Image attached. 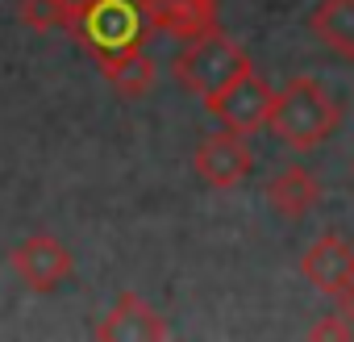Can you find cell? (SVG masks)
Masks as SVG:
<instances>
[{"mask_svg": "<svg viewBox=\"0 0 354 342\" xmlns=\"http://www.w3.org/2000/svg\"><path fill=\"white\" fill-rule=\"evenodd\" d=\"M63 5H67V9H71V21H75V13H80V9H84V5H92V0H63Z\"/></svg>", "mask_w": 354, "mask_h": 342, "instance_id": "cell-16", "label": "cell"}, {"mask_svg": "<svg viewBox=\"0 0 354 342\" xmlns=\"http://www.w3.org/2000/svg\"><path fill=\"white\" fill-rule=\"evenodd\" d=\"M192 171H196L209 188H234V184H242L250 171H254V150H250L246 138L234 134V129L205 134V138L196 142Z\"/></svg>", "mask_w": 354, "mask_h": 342, "instance_id": "cell-5", "label": "cell"}, {"mask_svg": "<svg viewBox=\"0 0 354 342\" xmlns=\"http://www.w3.org/2000/svg\"><path fill=\"white\" fill-rule=\"evenodd\" d=\"M17 13L30 30H71V9L63 0H21Z\"/></svg>", "mask_w": 354, "mask_h": 342, "instance_id": "cell-13", "label": "cell"}, {"mask_svg": "<svg viewBox=\"0 0 354 342\" xmlns=\"http://www.w3.org/2000/svg\"><path fill=\"white\" fill-rule=\"evenodd\" d=\"M313 338H354V321L342 317V313H333V317H325V321L313 325Z\"/></svg>", "mask_w": 354, "mask_h": 342, "instance_id": "cell-14", "label": "cell"}, {"mask_svg": "<svg viewBox=\"0 0 354 342\" xmlns=\"http://www.w3.org/2000/svg\"><path fill=\"white\" fill-rule=\"evenodd\" d=\"M342 121V105L313 80L296 75L271 96V134H279L292 150H317Z\"/></svg>", "mask_w": 354, "mask_h": 342, "instance_id": "cell-1", "label": "cell"}, {"mask_svg": "<svg viewBox=\"0 0 354 342\" xmlns=\"http://www.w3.org/2000/svg\"><path fill=\"white\" fill-rule=\"evenodd\" d=\"M100 71H104L109 84H113L121 96H129V100H138V96H146V92L154 88V63H150L146 51H133V55H125V59L100 67Z\"/></svg>", "mask_w": 354, "mask_h": 342, "instance_id": "cell-12", "label": "cell"}, {"mask_svg": "<svg viewBox=\"0 0 354 342\" xmlns=\"http://www.w3.org/2000/svg\"><path fill=\"white\" fill-rule=\"evenodd\" d=\"M350 167H354V163H350Z\"/></svg>", "mask_w": 354, "mask_h": 342, "instance_id": "cell-17", "label": "cell"}, {"mask_svg": "<svg viewBox=\"0 0 354 342\" xmlns=\"http://www.w3.org/2000/svg\"><path fill=\"white\" fill-rule=\"evenodd\" d=\"M9 263L26 280V288H34V292H55L63 280H71V267H75L71 251L55 234H34V238L17 242Z\"/></svg>", "mask_w": 354, "mask_h": 342, "instance_id": "cell-6", "label": "cell"}, {"mask_svg": "<svg viewBox=\"0 0 354 342\" xmlns=\"http://www.w3.org/2000/svg\"><path fill=\"white\" fill-rule=\"evenodd\" d=\"M267 201L288 222L313 213L321 205V180H317V171H308V167H283L279 176L267 184Z\"/></svg>", "mask_w": 354, "mask_h": 342, "instance_id": "cell-10", "label": "cell"}, {"mask_svg": "<svg viewBox=\"0 0 354 342\" xmlns=\"http://www.w3.org/2000/svg\"><path fill=\"white\" fill-rule=\"evenodd\" d=\"M271 88H267V80L250 67V71H242L230 88H221L213 100H209V113L225 125V129H234V134H254V129H263L267 125V117H271Z\"/></svg>", "mask_w": 354, "mask_h": 342, "instance_id": "cell-4", "label": "cell"}, {"mask_svg": "<svg viewBox=\"0 0 354 342\" xmlns=\"http://www.w3.org/2000/svg\"><path fill=\"white\" fill-rule=\"evenodd\" d=\"M146 9H142V0H92V5H84L71 21V34L84 42V51L109 67L133 51L146 46Z\"/></svg>", "mask_w": 354, "mask_h": 342, "instance_id": "cell-2", "label": "cell"}, {"mask_svg": "<svg viewBox=\"0 0 354 342\" xmlns=\"http://www.w3.org/2000/svg\"><path fill=\"white\" fill-rule=\"evenodd\" d=\"M100 342H158V338H167V325H162V317L154 313V305L150 300H142L138 292H121L117 296V305L104 313V321L92 330Z\"/></svg>", "mask_w": 354, "mask_h": 342, "instance_id": "cell-8", "label": "cell"}, {"mask_svg": "<svg viewBox=\"0 0 354 342\" xmlns=\"http://www.w3.org/2000/svg\"><path fill=\"white\" fill-rule=\"evenodd\" d=\"M337 309H342V317H350V321H354V284H350L346 292H337Z\"/></svg>", "mask_w": 354, "mask_h": 342, "instance_id": "cell-15", "label": "cell"}, {"mask_svg": "<svg viewBox=\"0 0 354 342\" xmlns=\"http://www.w3.org/2000/svg\"><path fill=\"white\" fill-rule=\"evenodd\" d=\"M308 30L329 55L354 59V0H321L308 17Z\"/></svg>", "mask_w": 354, "mask_h": 342, "instance_id": "cell-11", "label": "cell"}, {"mask_svg": "<svg viewBox=\"0 0 354 342\" xmlns=\"http://www.w3.org/2000/svg\"><path fill=\"white\" fill-rule=\"evenodd\" d=\"M242 71H250V55L221 30L188 38V46L180 51V59H175V80H180L192 96H201L205 105L221 88H230Z\"/></svg>", "mask_w": 354, "mask_h": 342, "instance_id": "cell-3", "label": "cell"}, {"mask_svg": "<svg viewBox=\"0 0 354 342\" xmlns=\"http://www.w3.org/2000/svg\"><path fill=\"white\" fill-rule=\"evenodd\" d=\"M150 30L175 34V38H196L217 30V0H142Z\"/></svg>", "mask_w": 354, "mask_h": 342, "instance_id": "cell-9", "label": "cell"}, {"mask_svg": "<svg viewBox=\"0 0 354 342\" xmlns=\"http://www.w3.org/2000/svg\"><path fill=\"white\" fill-rule=\"evenodd\" d=\"M300 271L313 288H321L325 296H337L354 284V246L337 234H321L304 259H300Z\"/></svg>", "mask_w": 354, "mask_h": 342, "instance_id": "cell-7", "label": "cell"}]
</instances>
